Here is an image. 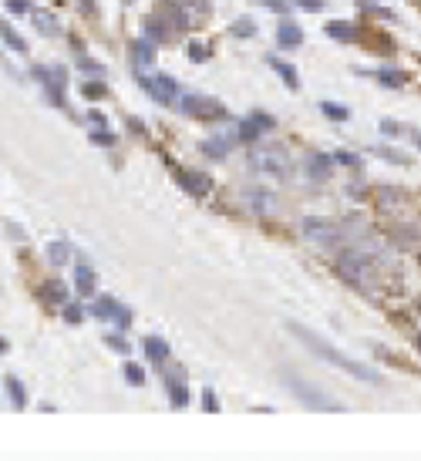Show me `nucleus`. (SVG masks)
<instances>
[{
	"label": "nucleus",
	"instance_id": "1",
	"mask_svg": "<svg viewBox=\"0 0 421 461\" xmlns=\"http://www.w3.org/2000/svg\"><path fill=\"white\" fill-rule=\"evenodd\" d=\"M287 330L300 340V344L310 350V354H317L320 361H327V364H334L337 370H344V374H350V377H357V381H364V384H384L381 374H374L367 364H361V361H354V357H347V354H341L337 347L330 344V340H324L320 333H313L310 327H304V324H293V320H287Z\"/></svg>",
	"mask_w": 421,
	"mask_h": 461
},
{
	"label": "nucleus",
	"instance_id": "2",
	"mask_svg": "<svg viewBox=\"0 0 421 461\" xmlns=\"http://www.w3.org/2000/svg\"><path fill=\"white\" fill-rule=\"evenodd\" d=\"M337 276L350 289L364 293V296H374L378 293V263L361 250H344L337 256Z\"/></svg>",
	"mask_w": 421,
	"mask_h": 461
},
{
	"label": "nucleus",
	"instance_id": "3",
	"mask_svg": "<svg viewBox=\"0 0 421 461\" xmlns=\"http://www.w3.org/2000/svg\"><path fill=\"white\" fill-rule=\"evenodd\" d=\"M249 169L267 175V179H290L293 175V162H290V152L280 142H267L256 152H249Z\"/></svg>",
	"mask_w": 421,
	"mask_h": 461
},
{
	"label": "nucleus",
	"instance_id": "4",
	"mask_svg": "<svg viewBox=\"0 0 421 461\" xmlns=\"http://www.w3.org/2000/svg\"><path fill=\"white\" fill-rule=\"evenodd\" d=\"M280 381H283V387H287L290 394L304 404V407H310V411H341V404L330 401L324 391H317L313 384H306L304 377H300V374H293V370H283V374H280Z\"/></svg>",
	"mask_w": 421,
	"mask_h": 461
},
{
	"label": "nucleus",
	"instance_id": "5",
	"mask_svg": "<svg viewBox=\"0 0 421 461\" xmlns=\"http://www.w3.org/2000/svg\"><path fill=\"white\" fill-rule=\"evenodd\" d=\"M172 108H179L182 115H189V118H202V121H219V118L230 115L216 98H202V95H179Z\"/></svg>",
	"mask_w": 421,
	"mask_h": 461
},
{
	"label": "nucleus",
	"instance_id": "6",
	"mask_svg": "<svg viewBox=\"0 0 421 461\" xmlns=\"http://www.w3.org/2000/svg\"><path fill=\"white\" fill-rule=\"evenodd\" d=\"M88 310H91V317H98V320H108V324H115L118 330H128V327H132V310L125 307V303H118L115 296H108V293L95 296Z\"/></svg>",
	"mask_w": 421,
	"mask_h": 461
},
{
	"label": "nucleus",
	"instance_id": "7",
	"mask_svg": "<svg viewBox=\"0 0 421 461\" xmlns=\"http://www.w3.org/2000/svg\"><path fill=\"white\" fill-rule=\"evenodd\" d=\"M300 232H304V239H310V243L330 246V243L341 239V222H334V219H320V216H306L304 222H300Z\"/></svg>",
	"mask_w": 421,
	"mask_h": 461
},
{
	"label": "nucleus",
	"instance_id": "8",
	"mask_svg": "<svg viewBox=\"0 0 421 461\" xmlns=\"http://www.w3.org/2000/svg\"><path fill=\"white\" fill-rule=\"evenodd\" d=\"M138 75H142V71H138ZM138 81H142V88H145L158 105H175V98L182 95V91H179V81H175L172 75H162V71H158V75H142Z\"/></svg>",
	"mask_w": 421,
	"mask_h": 461
},
{
	"label": "nucleus",
	"instance_id": "9",
	"mask_svg": "<svg viewBox=\"0 0 421 461\" xmlns=\"http://www.w3.org/2000/svg\"><path fill=\"white\" fill-rule=\"evenodd\" d=\"M162 381H165V391H169V404L175 411H182L189 404V374H186V367H169Z\"/></svg>",
	"mask_w": 421,
	"mask_h": 461
},
{
	"label": "nucleus",
	"instance_id": "10",
	"mask_svg": "<svg viewBox=\"0 0 421 461\" xmlns=\"http://www.w3.org/2000/svg\"><path fill=\"white\" fill-rule=\"evenodd\" d=\"M175 179H179V186H182L189 195H195V199H202V195L212 192V179L206 172H195V169H175Z\"/></svg>",
	"mask_w": 421,
	"mask_h": 461
},
{
	"label": "nucleus",
	"instance_id": "11",
	"mask_svg": "<svg viewBox=\"0 0 421 461\" xmlns=\"http://www.w3.org/2000/svg\"><path fill=\"white\" fill-rule=\"evenodd\" d=\"M304 172H306V179H310V182H327V179L334 175V155H324V152L306 155Z\"/></svg>",
	"mask_w": 421,
	"mask_h": 461
},
{
	"label": "nucleus",
	"instance_id": "12",
	"mask_svg": "<svg viewBox=\"0 0 421 461\" xmlns=\"http://www.w3.org/2000/svg\"><path fill=\"white\" fill-rule=\"evenodd\" d=\"M324 34L330 40H337V44H357L361 40V27L350 24V20H330V24H324Z\"/></svg>",
	"mask_w": 421,
	"mask_h": 461
},
{
	"label": "nucleus",
	"instance_id": "13",
	"mask_svg": "<svg viewBox=\"0 0 421 461\" xmlns=\"http://www.w3.org/2000/svg\"><path fill=\"white\" fill-rule=\"evenodd\" d=\"M236 145V132H223V135H212V138H206L202 145H199V152L209 155V158H226L230 155V149Z\"/></svg>",
	"mask_w": 421,
	"mask_h": 461
},
{
	"label": "nucleus",
	"instance_id": "14",
	"mask_svg": "<svg viewBox=\"0 0 421 461\" xmlns=\"http://www.w3.org/2000/svg\"><path fill=\"white\" fill-rule=\"evenodd\" d=\"M276 44H280V47H300V44H304V31H300V24L283 20V24L276 27Z\"/></svg>",
	"mask_w": 421,
	"mask_h": 461
},
{
	"label": "nucleus",
	"instance_id": "15",
	"mask_svg": "<svg viewBox=\"0 0 421 461\" xmlns=\"http://www.w3.org/2000/svg\"><path fill=\"white\" fill-rule=\"evenodd\" d=\"M132 61H135V68L138 71H145L149 64H155V44L149 38H142V40H135L132 44Z\"/></svg>",
	"mask_w": 421,
	"mask_h": 461
},
{
	"label": "nucleus",
	"instance_id": "16",
	"mask_svg": "<svg viewBox=\"0 0 421 461\" xmlns=\"http://www.w3.org/2000/svg\"><path fill=\"white\" fill-rule=\"evenodd\" d=\"M75 293H81V296L95 293V269L88 263H75Z\"/></svg>",
	"mask_w": 421,
	"mask_h": 461
},
{
	"label": "nucleus",
	"instance_id": "17",
	"mask_svg": "<svg viewBox=\"0 0 421 461\" xmlns=\"http://www.w3.org/2000/svg\"><path fill=\"white\" fill-rule=\"evenodd\" d=\"M267 64L280 77H283V84H287L290 91H297V88H300V77H297V68H293V64H287V61H280V58H273V54L267 58Z\"/></svg>",
	"mask_w": 421,
	"mask_h": 461
},
{
	"label": "nucleus",
	"instance_id": "18",
	"mask_svg": "<svg viewBox=\"0 0 421 461\" xmlns=\"http://www.w3.org/2000/svg\"><path fill=\"white\" fill-rule=\"evenodd\" d=\"M260 135H263V125H260L253 115L236 121V142H260Z\"/></svg>",
	"mask_w": 421,
	"mask_h": 461
},
{
	"label": "nucleus",
	"instance_id": "19",
	"mask_svg": "<svg viewBox=\"0 0 421 461\" xmlns=\"http://www.w3.org/2000/svg\"><path fill=\"white\" fill-rule=\"evenodd\" d=\"M142 347H145V357H149L155 367H162L165 361H169V344H165L162 337H145V344Z\"/></svg>",
	"mask_w": 421,
	"mask_h": 461
},
{
	"label": "nucleus",
	"instance_id": "20",
	"mask_svg": "<svg viewBox=\"0 0 421 461\" xmlns=\"http://www.w3.org/2000/svg\"><path fill=\"white\" fill-rule=\"evenodd\" d=\"M145 38L152 40V44H165V40L172 38V31L165 27V17H158V14H155V17L145 20Z\"/></svg>",
	"mask_w": 421,
	"mask_h": 461
},
{
	"label": "nucleus",
	"instance_id": "21",
	"mask_svg": "<svg viewBox=\"0 0 421 461\" xmlns=\"http://www.w3.org/2000/svg\"><path fill=\"white\" fill-rule=\"evenodd\" d=\"M371 77H374L381 88H404V84H408V71H394V68H381V71H374Z\"/></svg>",
	"mask_w": 421,
	"mask_h": 461
},
{
	"label": "nucleus",
	"instance_id": "22",
	"mask_svg": "<svg viewBox=\"0 0 421 461\" xmlns=\"http://www.w3.org/2000/svg\"><path fill=\"white\" fill-rule=\"evenodd\" d=\"M47 259H51V266H68V259H71V246H68L64 239H54V243L47 246Z\"/></svg>",
	"mask_w": 421,
	"mask_h": 461
},
{
	"label": "nucleus",
	"instance_id": "23",
	"mask_svg": "<svg viewBox=\"0 0 421 461\" xmlns=\"http://www.w3.org/2000/svg\"><path fill=\"white\" fill-rule=\"evenodd\" d=\"M31 14H34V27H38L40 34H58V20H54V14L34 10V7H31Z\"/></svg>",
	"mask_w": 421,
	"mask_h": 461
},
{
	"label": "nucleus",
	"instance_id": "24",
	"mask_svg": "<svg viewBox=\"0 0 421 461\" xmlns=\"http://www.w3.org/2000/svg\"><path fill=\"white\" fill-rule=\"evenodd\" d=\"M0 38L10 44V51H17V54H27V40L20 38L17 31L10 27V24H0Z\"/></svg>",
	"mask_w": 421,
	"mask_h": 461
},
{
	"label": "nucleus",
	"instance_id": "25",
	"mask_svg": "<svg viewBox=\"0 0 421 461\" xmlns=\"http://www.w3.org/2000/svg\"><path fill=\"white\" fill-rule=\"evenodd\" d=\"M3 387H7V394H10V404H14V407H24V404H27V391H24V384H20L17 377H7V381H3Z\"/></svg>",
	"mask_w": 421,
	"mask_h": 461
},
{
	"label": "nucleus",
	"instance_id": "26",
	"mask_svg": "<svg viewBox=\"0 0 421 461\" xmlns=\"http://www.w3.org/2000/svg\"><path fill=\"white\" fill-rule=\"evenodd\" d=\"M108 95V88H105V81H84V84H81V98H84V101H101V98Z\"/></svg>",
	"mask_w": 421,
	"mask_h": 461
},
{
	"label": "nucleus",
	"instance_id": "27",
	"mask_svg": "<svg viewBox=\"0 0 421 461\" xmlns=\"http://www.w3.org/2000/svg\"><path fill=\"white\" fill-rule=\"evenodd\" d=\"M44 300H47V303H64V300H68V287H64L61 280L44 283Z\"/></svg>",
	"mask_w": 421,
	"mask_h": 461
},
{
	"label": "nucleus",
	"instance_id": "28",
	"mask_svg": "<svg viewBox=\"0 0 421 461\" xmlns=\"http://www.w3.org/2000/svg\"><path fill=\"white\" fill-rule=\"evenodd\" d=\"M230 34H232V38L249 40V38H256V24H253L249 17H236V20H232V27H230Z\"/></svg>",
	"mask_w": 421,
	"mask_h": 461
},
{
	"label": "nucleus",
	"instance_id": "29",
	"mask_svg": "<svg viewBox=\"0 0 421 461\" xmlns=\"http://www.w3.org/2000/svg\"><path fill=\"white\" fill-rule=\"evenodd\" d=\"M357 7H361L364 14H371V17H378V20H394V14L387 10V7H381V3H374V0H357Z\"/></svg>",
	"mask_w": 421,
	"mask_h": 461
},
{
	"label": "nucleus",
	"instance_id": "30",
	"mask_svg": "<svg viewBox=\"0 0 421 461\" xmlns=\"http://www.w3.org/2000/svg\"><path fill=\"white\" fill-rule=\"evenodd\" d=\"M246 202L253 206V212H260V216H263V209H269V206H273V195H269V192H260V189H249V192H246Z\"/></svg>",
	"mask_w": 421,
	"mask_h": 461
},
{
	"label": "nucleus",
	"instance_id": "31",
	"mask_svg": "<svg viewBox=\"0 0 421 461\" xmlns=\"http://www.w3.org/2000/svg\"><path fill=\"white\" fill-rule=\"evenodd\" d=\"M320 112H324V118H330V121H347V118H350V112H347L344 105H337V101H320Z\"/></svg>",
	"mask_w": 421,
	"mask_h": 461
},
{
	"label": "nucleus",
	"instance_id": "32",
	"mask_svg": "<svg viewBox=\"0 0 421 461\" xmlns=\"http://www.w3.org/2000/svg\"><path fill=\"white\" fill-rule=\"evenodd\" d=\"M121 374H125V381H128L132 387H142V384H145V370H142L138 364H125V370H121Z\"/></svg>",
	"mask_w": 421,
	"mask_h": 461
},
{
	"label": "nucleus",
	"instance_id": "33",
	"mask_svg": "<svg viewBox=\"0 0 421 461\" xmlns=\"http://www.w3.org/2000/svg\"><path fill=\"white\" fill-rule=\"evenodd\" d=\"M202 411H206V414H216V411H219V398H216V391H212V387L202 391Z\"/></svg>",
	"mask_w": 421,
	"mask_h": 461
},
{
	"label": "nucleus",
	"instance_id": "34",
	"mask_svg": "<svg viewBox=\"0 0 421 461\" xmlns=\"http://www.w3.org/2000/svg\"><path fill=\"white\" fill-rule=\"evenodd\" d=\"M381 135L384 138H398V135H404V128L394 121V118H381Z\"/></svg>",
	"mask_w": 421,
	"mask_h": 461
},
{
	"label": "nucleus",
	"instance_id": "35",
	"mask_svg": "<svg viewBox=\"0 0 421 461\" xmlns=\"http://www.w3.org/2000/svg\"><path fill=\"white\" fill-rule=\"evenodd\" d=\"M253 3L267 7V10H273V14H287L290 10V0H253Z\"/></svg>",
	"mask_w": 421,
	"mask_h": 461
},
{
	"label": "nucleus",
	"instance_id": "36",
	"mask_svg": "<svg viewBox=\"0 0 421 461\" xmlns=\"http://www.w3.org/2000/svg\"><path fill=\"white\" fill-rule=\"evenodd\" d=\"M115 142H118V138H115V135H108V132H105V128H98V132H91V145H105V149H112Z\"/></svg>",
	"mask_w": 421,
	"mask_h": 461
},
{
	"label": "nucleus",
	"instance_id": "37",
	"mask_svg": "<svg viewBox=\"0 0 421 461\" xmlns=\"http://www.w3.org/2000/svg\"><path fill=\"white\" fill-rule=\"evenodd\" d=\"M374 155H381L384 162H401V165H408V155H401V152H394V149H374Z\"/></svg>",
	"mask_w": 421,
	"mask_h": 461
},
{
	"label": "nucleus",
	"instance_id": "38",
	"mask_svg": "<svg viewBox=\"0 0 421 461\" xmlns=\"http://www.w3.org/2000/svg\"><path fill=\"white\" fill-rule=\"evenodd\" d=\"M189 61H195V64H202V61H209V51L199 44V40H192L189 44Z\"/></svg>",
	"mask_w": 421,
	"mask_h": 461
},
{
	"label": "nucleus",
	"instance_id": "39",
	"mask_svg": "<svg viewBox=\"0 0 421 461\" xmlns=\"http://www.w3.org/2000/svg\"><path fill=\"white\" fill-rule=\"evenodd\" d=\"M290 3H297L300 10H306V14H320V10H324V0H290Z\"/></svg>",
	"mask_w": 421,
	"mask_h": 461
},
{
	"label": "nucleus",
	"instance_id": "40",
	"mask_svg": "<svg viewBox=\"0 0 421 461\" xmlns=\"http://www.w3.org/2000/svg\"><path fill=\"white\" fill-rule=\"evenodd\" d=\"M334 165H350V169H357L361 162H357V155L354 152H344V149H341V152L334 155Z\"/></svg>",
	"mask_w": 421,
	"mask_h": 461
},
{
	"label": "nucleus",
	"instance_id": "41",
	"mask_svg": "<svg viewBox=\"0 0 421 461\" xmlns=\"http://www.w3.org/2000/svg\"><path fill=\"white\" fill-rule=\"evenodd\" d=\"M77 68H81V71H91V75H105V68H101V64H98V61L84 58V54H81V58H77Z\"/></svg>",
	"mask_w": 421,
	"mask_h": 461
},
{
	"label": "nucleus",
	"instance_id": "42",
	"mask_svg": "<svg viewBox=\"0 0 421 461\" xmlns=\"http://www.w3.org/2000/svg\"><path fill=\"white\" fill-rule=\"evenodd\" d=\"M249 115L256 118V121H260V125H263L267 132H273V128H276V118H273V115H267V112H260V108H256V112H249Z\"/></svg>",
	"mask_w": 421,
	"mask_h": 461
},
{
	"label": "nucleus",
	"instance_id": "43",
	"mask_svg": "<svg viewBox=\"0 0 421 461\" xmlns=\"http://www.w3.org/2000/svg\"><path fill=\"white\" fill-rule=\"evenodd\" d=\"M3 7H7L10 14H27V10H31V0H7Z\"/></svg>",
	"mask_w": 421,
	"mask_h": 461
},
{
	"label": "nucleus",
	"instance_id": "44",
	"mask_svg": "<svg viewBox=\"0 0 421 461\" xmlns=\"http://www.w3.org/2000/svg\"><path fill=\"white\" fill-rule=\"evenodd\" d=\"M81 317H84V313H81V307H71V303L64 307V320H68V324H81Z\"/></svg>",
	"mask_w": 421,
	"mask_h": 461
},
{
	"label": "nucleus",
	"instance_id": "45",
	"mask_svg": "<svg viewBox=\"0 0 421 461\" xmlns=\"http://www.w3.org/2000/svg\"><path fill=\"white\" fill-rule=\"evenodd\" d=\"M108 347H112L115 354H128V344H125V340H121L118 333H112V337H108Z\"/></svg>",
	"mask_w": 421,
	"mask_h": 461
},
{
	"label": "nucleus",
	"instance_id": "46",
	"mask_svg": "<svg viewBox=\"0 0 421 461\" xmlns=\"http://www.w3.org/2000/svg\"><path fill=\"white\" fill-rule=\"evenodd\" d=\"M88 118H91V125H98V128H108V118L101 115V112H88Z\"/></svg>",
	"mask_w": 421,
	"mask_h": 461
},
{
	"label": "nucleus",
	"instance_id": "47",
	"mask_svg": "<svg viewBox=\"0 0 421 461\" xmlns=\"http://www.w3.org/2000/svg\"><path fill=\"white\" fill-rule=\"evenodd\" d=\"M81 7H84V14H95V0H81Z\"/></svg>",
	"mask_w": 421,
	"mask_h": 461
},
{
	"label": "nucleus",
	"instance_id": "48",
	"mask_svg": "<svg viewBox=\"0 0 421 461\" xmlns=\"http://www.w3.org/2000/svg\"><path fill=\"white\" fill-rule=\"evenodd\" d=\"M7 350H10V344H7V340L0 337V354H7Z\"/></svg>",
	"mask_w": 421,
	"mask_h": 461
},
{
	"label": "nucleus",
	"instance_id": "49",
	"mask_svg": "<svg viewBox=\"0 0 421 461\" xmlns=\"http://www.w3.org/2000/svg\"><path fill=\"white\" fill-rule=\"evenodd\" d=\"M411 138H415V145H418V149H421V135H411Z\"/></svg>",
	"mask_w": 421,
	"mask_h": 461
}]
</instances>
